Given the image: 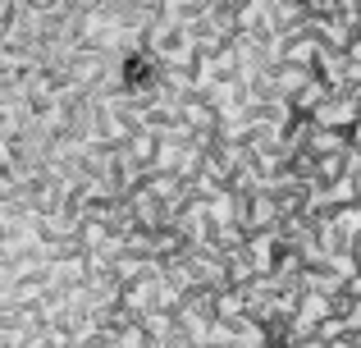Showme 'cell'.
<instances>
[{"instance_id": "cell-1", "label": "cell", "mask_w": 361, "mask_h": 348, "mask_svg": "<svg viewBox=\"0 0 361 348\" xmlns=\"http://www.w3.org/2000/svg\"><path fill=\"white\" fill-rule=\"evenodd\" d=\"M329 325V294H307L298 303V316H293V335H311V330H325Z\"/></svg>"}, {"instance_id": "cell-2", "label": "cell", "mask_w": 361, "mask_h": 348, "mask_svg": "<svg viewBox=\"0 0 361 348\" xmlns=\"http://www.w3.org/2000/svg\"><path fill=\"white\" fill-rule=\"evenodd\" d=\"M316 119H320V124H329V133H334V128H343V124L357 128L361 101H357V97H334V101H325V106L316 110Z\"/></svg>"}, {"instance_id": "cell-3", "label": "cell", "mask_w": 361, "mask_h": 348, "mask_svg": "<svg viewBox=\"0 0 361 348\" xmlns=\"http://www.w3.org/2000/svg\"><path fill=\"white\" fill-rule=\"evenodd\" d=\"M329 224H334V234L343 239V248H348V243H353V248L361 243V206H357V202H353V206H338V215H334Z\"/></svg>"}, {"instance_id": "cell-4", "label": "cell", "mask_w": 361, "mask_h": 348, "mask_svg": "<svg viewBox=\"0 0 361 348\" xmlns=\"http://www.w3.org/2000/svg\"><path fill=\"white\" fill-rule=\"evenodd\" d=\"M206 220H215V224H229V220H233V197H229V193L211 197V202H206Z\"/></svg>"}, {"instance_id": "cell-5", "label": "cell", "mask_w": 361, "mask_h": 348, "mask_svg": "<svg viewBox=\"0 0 361 348\" xmlns=\"http://www.w3.org/2000/svg\"><path fill=\"white\" fill-rule=\"evenodd\" d=\"M316 55H325V51H320V42H311V37H302L298 46H288V60H293V69H302V64H311Z\"/></svg>"}, {"instance_id": "cell-6", "label": "cell", "mask_w": 361, "mask_h": 348, "mask_svg": "<svg viewBox=\"0 0 361 348\" xmlns=\"http://www.w3.org/2000/svg\"><path fill=\"white\" fill-rule=\"evenodd\" d=\"M243 307H247V298H243V294H224V298H220L224 321H243Z\"/></svg>"}, {"instance_id": "cell-7", "label": "cell", "mask_w": 361, "mask_h": 348, "mask_svg": "<svg viewBox=\"0 0 361 348\" xmlns=\"http://www.w3.org/2000/svg\"><path fill=\"white\" fill-rule=\"evenodd\" d=\"M270 234H261V239H252V261H256V266H261V270H270Z\"/></svg>"}, {"instance_id": "cell-8", "label": "cell", "mask_w": 361, "mask_h": 348, "mask_svg": "<svg viewBox=\"0 0 361 348\" xmlns=\"http://www.w3.org/2000/svg\"><path fill=\"white\" fill-rule=\"evenodd\" d=\"M343 321H348V330H361V303H348V316H343Z\"/></svg>"}, {"instance_id": "cell-9", "label": "cell", "mask_w": 361, "mask_h": 348, "mask_svg": "<svg viewBox=\"0 0 361 348\" xmlns=\"http://www.w3.org/2000/svg\"><path fill=\"white\" fill-rule=\"evenodd\" d=\"M133 152H137V156H151V152H156V143H151V133H147V138H137V143H133Z\"/></svg>"}, {"instance_id": "cell-10", "label": "cell", "mask_w": 361, "mask_h": 348, "mask_svg": "<svg viewBox=\"0 0 361 348\" xmlns=\"http://www.w3.org/2000/svg\"><path fill=\"white\" fill-rule=\"evenodd\" d=\"M357 188H361V179H357Z\"/></svg>"}, {"instance_id": "cell-11", "label": "cell", "mask_w": 361, "mask_h": 348, "mask_svg": "<svg viewBox=\"0 0 361 348\" xmlns=\"http://www.w3.org/2000/svg\"><path fill=\"white\" fill-rule=\"evenodd\" d=\"M32 348H37V344H32Z\"/></svg>"}]
</instances>
